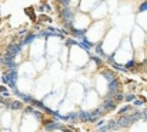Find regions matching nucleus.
Instances as JSON below:
<instances>
[{
  "instance_id": "obj_3",
  "label": "nucleus",
  "mask_w": 147,
  "mask_h": 132,
  "mask_svg": "<svg viewBox=\"0 0 147 132\" xmlns=\"http://www.w3.org/2000/svg\"><path fill=\"white\" fill-rule=\"evenodd\" d=\"M116 99H117V100H122V99H123V95H117V98H116Z\"/></svg>"
},
{
  "instance_id": "obj_2",
  "label": "nucleus",
  "mask_w": 147,
  "mask_h": 132,
  "mask_svg": "<svg viewBox=\"0 0 147 132\" xmlns=\"http://www.w3.org/2000/svg\"><path fill=\"white\" fill-rule=\"evenodd\" d=\"M10 108H12V109H20V108H22V103H20V102H13V103L10 105Z\"/></svg>"
},
{
  "instance_id": "obj_1",
  "label": "nucleus",
  "mask_w": 147,
  "mask_h": 132,
  "mask_svg": "<svg viewBox=\"0 0 147 132\" xmlns=\"http://www.w3.org/2000/svg\"><path fill=\"white\" fill-rule=\"evenodd\" d=\"M114 108H116V105L113 102H107V103H104L103 109H104V111H110V109H114Z\"/></svg>"
}]
</instances>
